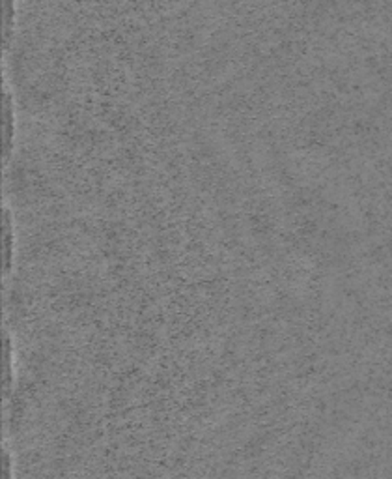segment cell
Segmentation results:
<instances>
[{
    "instance_id": "6da1fadb",
    "label": "cell",
    "mask_w": 392,
    "mask_h": 479,
    "mask_svg": "<svg viewBox=\"0 0 392 479\" xmlns=\"http://www.w3.org/2000/svg\"><path fill=\"white\" fill-rule=\"evenodd\" d=\"M4 122H6V152H12L15 137V111H14V96L12 90L6 88V98H4Z\"/></svg>"
},
{
    "instance_id": "7a4b0ae2",
    "label": "cell",
    "mask_w": 392,
    "mask_h": 479,
    "mask_svg": "<svg viewBox=\"0 0 392 479\" xmlns=\"http://www.w3.org/2000/svg\"><path fill=\"white\" fill-rule=\"evenodd\" d=\"M4 43L10 47L15 30V0H4Z\"/></svg>"
}]
</instances>
